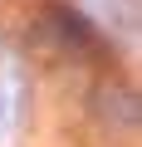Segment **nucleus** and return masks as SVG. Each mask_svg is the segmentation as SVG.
<instances>
[{"mask_svg":"<svg viewBox=\"0 0 142 147\" xmlns=\"http://www.w3.org/2000/svg\"><path fill=\"white\" fill-rule=\"evenodd\" d=\"M49 20H54V30H59V39H64V44H74V49H93V44H98V34H93L88 15H83V10H74V5H54V10H49Z\"/></svg>","mask_w":142,"mask_h":147,"instance_id":"obj_2","label":"nucleus"},{"mask_svg":"<svg viewBox=\"0 0 142 147\" xmlns=\"http://www.w3.org/2000/svg\"><path fill=\"white\" fill-rule=\"evenodd\" d=\"M93 113L103 118H113V113H122V132H132L137 123H142V103H137V93L127 88V84H98V93H93Z\"/></svg>","mask_w":142,"mask_h":147,"instance_id":"obj_1","label":"nucleus"},{"mask_svg":"<svg viewBox=\"0 0 142 147\" xmlns=\"http://www.w3.org/2000/svg\"><path fill=\"white\" fill-rule=\"evenodd\" d=\"M5 123H10V113H5V88H0V132H5Z\"/></svg>","mask_w":142,"mask_h":147,"instance_id":"obj_3","label":"nucleus"}]
</instances>
